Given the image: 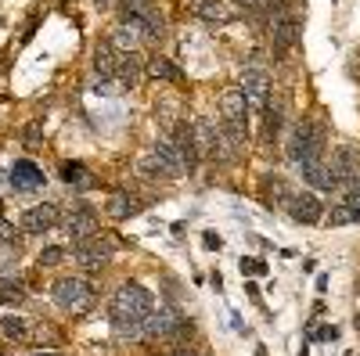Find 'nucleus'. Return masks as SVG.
<instances>
[{
    "label": "nucleus",
    "mask_w": 360,
    "mask_h": 356,
    "mask_svg": "<svg viewBox=\"0 0 360 356\" xmlns=\"http://www.w3.org/2000/svg\"><path fill=\"white\" fill-rule=\"evenodd\" d=\"M51 295H54L58 310L69 313V317H83V313L94 310V303H98L94 284L83 281V277H58L54 288H51Z\"/></svg>",
    "instance_id": "1"
},
{
    "label": "nucleus",
    "mask_w": 360,
    "mask_h": 356,
    "mask_svg": "<svg viewBox=\"0 0 360 356\" xmlns=\"http://www.w3.org/2000/svg\"><path fill=\"white\" fill-rule=\"evenodd\" d=\"M152 306H155V299L144 284H123L112 295L108 313H112L115 324H137V320H144L148 313H152Z\"/></svg>",
    "instance_id": "2"
},
{
    "label": "nucleus",
    "mask_w": 360,
    "mask_h": 356,
    "mask_svg": "<svg viewBox=\"0 0 360 356\" xmlns=\"http://www.w3.org/2000/svg\"><path fill=\"white\" fill-rule=\"evenodd\" d=\"M288 155L303 166L310 159H324V130L317 123H299L295 126V137L288 144Z\"/></svg>",
    "instance_id": "3"
},
{
    "label": "nucleus",
    "mask_w": 360,
    "mask_h": 356,
    "mask_svg": "<svg viewBox=\"0 0 360 356\" xmlns=\"http://www.w3.org/2000/svg\"><path fill=\"white\" fill-rule=\"evenodd\" d=\"M191 331L184 320H180L176 310H159V313H148L141 320V335L144 338H173V335H184Z\"/></svg>",
    "instance_id": "4"
},
{
    "label": "nucleus",
    "mask_w": 360,
    "mask_h": 356,
    "mask_svg": "<svg viewBox=\"0 0 360 356\" xmlns=\"http://www.w3.org/2000/svg\"><path fill=\"white\" fill-rule=\"evenodd\" d=\"M62 227H65L69 237H76V242H86V237H94V234H98V213L90 209V205L76 202V205H69V209H65Z\"/></svg>",
    "instance_id": "5"
},
{
    "label": "nucleus",
    "mask_w": 360,
    "mask_h": 356,
    "mask_svg": "<svg viewBox=\"0 0 360 356\" xmlns=\"http://www.w3.org/2000/svg\"><path fill=\"white\" fill-rule=\"evenodd\" d=\"M112 249H115V242L108 234L105 237H86V242L76 245V263L86 266V270H105L108 259H112Z\"/></svg>",
    "instance_id": "6"
},
{
    "label": "nucleus",
    "mask_w": 360,
    "mask_h": 356,
    "mask_svg": "<svg viewBox=\"0 0 360 356\" xmlns=\"http://www.w3.org/2000/svg\"><path fill=\"white\" fill-rule=\"evenodd\" d=\"M58 220V205H51V202H44V205H33V209H25L22 213V230L25 234H47Z\"/></svg>",
    "instance_id": "7"
},
{
    "label": "nucleus",
    "mask_w": 360,
    "mask_h": 356,
    "mask_svg": "<svg viewBox=\"0 0 360 356\" xmlns=\"http://www.w3.org/2000/svg\"><path fill=\"white\" fill-rule=\"evenodd\" d=\"M288 213L295 223H321L324 220V205L317 202V195L303 191V195H292L288 198Z\"/></svg>",
    "instance_id": "8"
},
{
    "label": "nucleus",
    "mask_w": 360,
    "mask_h": 356,
    "mask_svg": "<svg viewBox=\"0 0 360 356\" xmlns=\"http://www.w3.org/2000/svg\"><path fill=\"white\" fill-rule=\"evenodd\" d=\"M299 169H303V180H307L310 187H317V191H332V187H339V176H335L332 162L310 159V162H303Z\"/></svg>",
    "instance_id": "9"
},
{
    "label": "nucleus",
    "mask_w": 360,
    "mask_h": 356,
    "mask_svg": "<svg viewBox=\"0 0 360 356\" xmlns=\"http://www.w3.org/2000/svg\"><path fill=\"white\" fill-rule=\"evenodd\" d=\"M242 91H245V101H249V105L266 108V101H270V76H266L263 69H249V72L242 76Z\"/></svg>",
    "instance_id": "10"
},
{
    "label": "nucleus",
    "mask_w": 360,
    "mask_h": 356,
    "mask_svg": "<svg viewBox=\"0 0 360 356\" xmlns=\"http://www.w3.org/2000/svg\"><path fill=\"white\" fill-rule=\"evenodd\" d=\"M245 108H249V101H245L242 86H231V91H224L220 112H224V119H227V126H245Z\"/></svg>",
    "instance_id": "11"
},
{
    "label": "nucleus",
    "mask_w": 360,
    "mask_h": 356,
    "mask_svg": "<svg viewBox=\"0 0 360 356\" xmlns=\"http://www.w3.org/2000/svg\"><path fill=\"white\" fill-rule=\"evenodd\" d=\"M44 169L37 166V162H29V159H18L15 166H11V184L18 187V191H37V187H44Z\"/></svg>",
    "instance_id": "12"
},
{
    "label": "nucleus",
    "mask_w": 360,
    "mask_h": 356,
    "mask_svg": "<svg viewBox=\"0 0 360 356\" xmlns=\"http://www.w3.org/2000/svg\"><path fill=\"white\" fill-rule=\"evenodd\" d=\"M94 72H98L101 79H112V76L119 72V51L112 47V40H101V44L94 47Z\"/></svg>",
    "instance_id": "13"
},
{
    "label": "nucleus",
    "mask_w": 360,
    "mask_h": 356,
    "mask_svg": "<svg viewBox=\"0 0 360 356\" xmlns=\"http://www.w3.org/2000/svg\"><path fill=\"white\" fill-rule=\"evenodd\" d=\"M195 15H198L202 22H213V25H227V22H234V11L224 4V0H198Z\"/></svg>",
    "instance_id": "14"
},
{
    "label": "nucleus",
    "mask_w": 360,
    "mask_h": 356,
    "mask_svg": "<svg viewBox=\"0 0 360 356\" xmlns=\"http://www.w3.org/2000/svg\"><path fill=\"white\" fill-rule=\"evenodd\" d=\"M295 37H299V22L288 18V15H278V22H274V54H285L295 44Z\"/></svg>",
    "instance_id": "15"
},
{
    "label": "nucleus",
    "mask_w": 360,
    "mask_h": 356,
    "mask_svg": "<svg viewBox=\"0 0 360 356\" xmlns=\"http://www.w3.org/2000/svg\"><path fill=\"white\" fill-rule=\"evenodd\" d=\"M134 213H137V198H134V195L115 191V195L108 198V216H112V220H130Z\"/></svg>",
    "instance_id": "16"
},
{
    "label": "nucleus",
    "mask_w": 360,
    "mask_h": 356,
    "mask_svg": "<svg viewBox=\"0 0 360 356\" xmlns=\"http://www.w3.org/2000/svg\"><path fill=\"white\" fill-rule=\"evenodd\" d=\"M0 331H4V338H11V342H29L33 338V328H29V320H22V317H4L0 320Z\"/></svg>",
    "instance_id": "17"
},
{
    "label": "nucleus",
    "mask_w": 360,
    "mask_h": 356,
    "mask_svg": "<svg viewBox=\"0 0 360 356\" xmlns=\"http://www.w3.org/2000/svg\"><path fill=\"white\" fill-rule=\"evenodd\" d=\"M141 54L134 51V54H119V79H123V83H137V76H141Z\"/></svg>",
    "instance_id": "18"
},
{
    "label": "nucleus",
    "mask_w": 360,
    "mask_h": 356,
    "mask_svg": "<svg viewBox=\"0 0 360 356\" xmlns=\"http://www.w3.org/2000/svg\"><path fill=\"white\" fill-rule=\"evenodd\" d=\"M137 169H141L144 176H173V169L162 162V155H159V152H148V155L137 162Z\"/></svg>",
    "instance_id": "19"
},
{
    "label": "nucleus",
    "mask_w": 360,
    "mask_h": 356,
    "mask_svg": "<svg viewBox=\"0 0 360 356\" xmlns=\"http://www.w3.org/2000/svg\"><path fill=\"white\" fill-rule=\"evenodd\" d=\"M62 176H65L69 187H90V184H94V176H90L79 162H65V166H62Z\"/></svg>",
    "instance_id": "20"
},
{
    "label": "nucleus",
    "mask_w": 360,
    "mask_h": 356,
    "mask_svg": "<svg viewBox=\"0 0 360 356\" xmlns=\"http://www.w3.org/2000/svg\"><path fill=\"white\" fill-rule=\"evenodd\" d=\"M148 72H152L155 79H173V83L180 79V69L169 62V58H159V54L152 58V62H148Z\"/></svg>",
    "instance_id": "21"
},
{
    "label": "nucleus",
    "mask_w": 360,
    "mask_h": 356,
    "mask_svg": "<svg viewBox=\"0 0 360 356\" xmlns=\"http://www.w3.org/2000/svg\"><path fill=\"white\" fill-rule=\"evenodd\" d=\"M119 11H123V18H148L155 8L152 0H119Z\"/></svg>",
    "instance_id": "22"
},
{
    "label": "nucleus",
    "mask_w": 360,
    "mask_h": 356,
    "mask_svg": "<svg viewBox=\"0 0 360 356\" xmlns=\"http://www.w3.org/2000/svg\"><path fill=\"white\" fill-rule=\"evenodd\" d=\"M328 223H332V227H346V223H356V216H353V209H349V205L342 202V205H335V209H332Z\"/></svg>",
    "instance_id": "23"
},
{
    "label": "nucleus",
    "mask_w": 360,
    "mask_h": 356,
    "mask_svg": "<svg viewBox=\"0 0 360 356\" xmlns=\"http://www.w3.org/2000/svg\"><path fill=\"white\" fill-rule=\"evenodd\" d=\"M0 245H18V227L0 216Z\"/></svg>",
    "instance_id": "24"
},
{
    "label": "nucleus",
    "mask_w": 360,
    "mask_h": 356,
    "mask_svg": "<svg viewBox=\"0 0 360 356\" xmlns=\"http://www.w3.org/2000/svg\"><path fill=\"white\" fill-rule=\"evenodd\" d=\"M242 274H249V277H263V274H266V266H263V259H242Z\"/></svg>",
    "instance_id": "25"
},
{
    "label": "nucleus",
    "mask_w": 360,
    "mask_h": 356,
    "mask_svg": "<svg viewBox=\"0 0 360 356\" xmlns=\"http://www.w3.org/2000/svg\"><path fill=\"white\" fill-rule=\"evenodd\" d=\"M65 259V249H44L40 252V266H54V263H62Z\"/></svg>",
    "instance_id": "26"
},
{
    "label": "nucleus",
    "mask_w": 360,
    "mask_h": 356,
    "mask_svg": "<svg viewBox=\"0 0 360 356\" xmlns=\"http://www.w3.org/2000/svg\"><path fill=\"white\" fill-rule=\"evenodd\" d=\"M0 303H15L18 306L22 303V291L18 288H0Z\"/></svg>",
    "instance_id": "27"
},
{
    "label": "nucleus",
    "mask_w": 360,
    "mask_h": 356,
    "mask_svg": "<svg viewBox=\"0 0 360 356\" xmlns=\"http://www.w3.org/2000/svg\"><path fill=\"white\" fill-rule=\"evenodd\" d=\"M346 205L353 209V216L360 220V191H349V198H346Z\"/></svg>",
    "instance_id": "28"
},
{
    "label": "nucleus",
    "mask_w": 360,
    "mask_h": 356,
    "mask_svg": "<svg viewBox=\"0 0 360 356\" xmlns=\"http://www.w3.org/2000/svg\"><path fill=\"white\" fill-rule=\"evenodd\" d=\"M238 8H266V0H234Z\"/></svg>",
    "instance_id": "29"
},
{
    "label": "nucleus",
    "mask_w": 360,
    "mask_h": 356,
    "mask_svg": "<svg viewBox=\"0 0 360 356\" xmlns=\"http://www.w3.org/2000/svg\"><path fill=\"white\" fill-rule=\"evenodd\" d=\"M33 356H62V352H54V349H40V352H33Z\"/></svg>",
    "instance_id": "30"
},
{
    "label": "nucleus",
    "mask_w": 360,
    "mask_h": 356,
    "mask_svg": "<svg viewBox=\"0 0 360 356\" xmlns=\"http://www.w3.org/2000/svg\"><path fill=\"white\" fill-rule=\"evenodd\" d=\"M173 356H198V352H173Z\"/></svg>",
    "instance_id": "31"
},
{
    "label": "nucleus",
    "mask_w": 360,
    "mask_h": 356,
    "mask_svg": "<svg viewBox=\"0 0 360 356\" xmlns=\"http://www.w3.org/2000/svg\"><path fill=\"white\" fill-rule=\"evenodd\" d=\"M353 191H360V180H356V184H353Z\"/></svg>",
    "instance_id": "32"
},
{
    "label": "nucleus",
    "mask_w": 360,
    "mask_h": 356,
    "mask_svg": "<svg viewBox=\"0 0 360 356\" xmlns=\"http://www.w3.org/2000/svg\"><path fill=\"white\" fill-rule=\"evenodd\" d=\"M0 356H4V352H0Z\"/></svg>",
    "instance_id": "33"
}]
</instances>
